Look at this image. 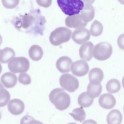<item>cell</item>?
<instances>
[{"label": "cell", "instance_id": "6da1fadb", "mask_svg": "<svg viewBox=\"0 0 124 124\" xmlns=\"http://www.w3.org/2000/svg\"><path fill=\"white\" fill-rule=\"evenodd\" d=\"M45 18L38 13H26L16 17L14 19L13 24L19 31H24L28 32H36L42 34L44 28Z\"/></svg>", "mask_w": 124, "mask_h": 124}, {"label": "cell", "instance_id": "7a4b0ae2", "mask_svg": "<svg viewBox=\"0 0 124 124\" xmlns=\"http://www.w3.org/2000/svg\"><path fill=\"white\" fill-rule=\"evenodd\" d=\"M50 101L59 110L67 109L71 103L70 95L61 88H55L49 94Z\"/></svg>", "mask_w": 124, "mask_h": 124}, {"label": "cell", "instance_id": "3957f363", "mask_svg": "<svg viewBox=\"0 0 124 124\" xmlns=\"http://www.w3.org/2000/svg\"><path fill=\"white\" fill-rule=\"evenodd\" d=\"M57 2L62 12L69 16L79 14L84 6L81 0H58Z\"/></svg>", "mask_w": 124, "mask_h": 124}, {"label": "cell", "instance_id": "277c9868", "mask_svg": "<svg viewBox=\"0 0 124 124\" xmlns=\"http://www.w3.org/2000/svg\"><path fill=\"white\" fill-rule=\"evenodd\" d=\"M72 35L71 31L67 28L61 27L53 30L49 36L50 43L55 46L68 42Z\"/></svg>", "mask_w": 124, "mask_h": 124}, {"label": "cell", "instance_id": "5b68a950", "mask_svg": "<svg viewBox=\"0 0 124 124\" xmlns=\"http://www.w3.org/2000/svg\"><path fill=\"white\" fill-rule=\"evenodd\" d=\"M112 53V47L108 43L102 42L96 45L93 50V56L98 61L108 59Z\"/></svg>", "mask_w": 124, "mask_h": 124}, {"label": "cell", "instance_id": "8992f818", "mask_svg": "<svg viewBox=\"0 0 124 124\" xmlns=\"http://www.w3.org/2000/svg\"><path fill=\"white\" fill-rule=\"evenodd\" d=\"M8 67L13 73H23L29 70L30 62L24 57H14L8 62Z\"/></svg>", "mask_w": 124, "mask_h": 124}, {"label": "cell", "instance_id": "52a82bcc", "mask_svg": "<svg viewBox=\"0 0 124 124\" xmlns=\"http://www.w3.org/2000/svg\"><path fill=\"white\" fill-rule=\"evenodd\" d=\"M59 82L64 90L70 93L74 92L79 87L78 79L70 74L62 75L60 78Z\"/></svg>", "mask_w": 124, "mask_h": 124}, {"label": "cell", "instance_id": "ba28073f", "mask_svg": "<svg viewBox=\"0 0 124 124\" xmlns=\"http://www.w3.org/2000/svg\"><path fill=\"white\" fill-rule=\"evenodd\" d=\"M89 70V66L86 61L78 60L74 62L71 66V70L74 75L82 77L86 75Z\"/></svg>", "mask_w": 124, "mask_h": 124}, {"label": "cell", "instance_id": "9c48e42d", "mask_svg": "<svg viewBox=\"0 0 124 124\" xmlns=\"http://www.w3.org/2000/svg\"><path fill=\"white\" fill-rule=\"evenodd\" d=\"M90 31L85 28H81L75 30L72 34L73 40L78 44H81L86 42L90 38Z\"/></svg>", "mask_w": 124, "mask_h": 124}, {"label": "cell", "instance_id": "30bf717a", "mask_svg": "<svg viewBox=\"0 0 124 124\" xmlns=\"http://www.w3.org/2000/svg\"><path fill=\"white\" fill-rule=\"evenodd\" d=\"M65 23L68 27L77 29L84 28L87 24L79 14L67 16L65 18Z\"/></svg>", "mask_w": 124, "mask_h": 124}, {"label": "cell", "instance_id": "8fae6325", "mask_svg": "<svg viewBox=\"0 0 124 124\" xmlns=\"http://www.w3.org/2000/svg\"><path fill=\"white\" fill-rule=\"evenodd\" d=\"M84 6L80 12V16L82 19L87 23L91 21L94 17L95 12L93 6L92 5L93 1H83Z\"/></svg>", "mask_w": 124, "mask_h": 124}, {"label": "cell", "instance_id": "7c38bea8", "mask_svg": "<svg viewBox=\"0 0 124 124\" xmlns=\"http://www.w3.org/2000/svg\"><path fill=\"white\" fill-rule=\"evenodd\" d=\"M93 44L90 41L82 44L79 49V55L80 58L85 61H90L93 57Z\"/></svg>", "mask_w": 124, "mask_h": 124}, {"label": "cell", "instance_id": "4fadbf2b", "mask_svg": "<svg viewBox=\"0 0 124 124\" xmlns=\"http://www.w3.org/2000/svg\"><path fill=\"white\" fill-rule=\"evenodd\" d=\"M24 103L19 99H13L8 104V111L14 115L21 114L24 111Z\"/></svg>", "mask_w": 124, "mask_h": 124}, {"label": "cell", "instance_id": "5bb4252c", "mask_svg": "<svg viewBox=\"0 0 124 124\" xmlns=\"http://www.w3.org/2000/svg\"><path fill=\"white\" fill-rule=\"evenodd\" d=\"M98 103L99 105L103 108L109 109L113 108L116 103L114 96L108 93L102 94L99 98Z\"/></svg>", "mask_w": 124, "mask_h": 124}, {"label": "cell", "instance_id": "9a60e30c", "mask_svg": "<svg viewBox=\"0 0 124 124\" xmlns=\"http://www.w3.org/2000/svg\"><path fill=\"white\" fill-rule=\"evenodd\" d=\"M72 63V61L70 58L63 56L57 60L56 62V66L61 73H65L70 71Z\"/></svg>", "mask_w": 124, "mask_h": 124}, {"label": "cell", "instance_id": "2e32d148", "mask_svg": "<svg viewBox=\"0 0 124 124\" xmlns=\"http://www.w3.org/2000/svg\"><path fill=\"white\" fill-rule=\"evenodd\" d=\"M16 76L11 72L4 73L0 77V81L2 85L7 88L14 87L17 83Z\"/></svg>", "mask_w": 124, "mask_h": 124}, {"label": "cell", "instance_id": "e0dca14e", "mask_svg": "<svg viewBox=\"0 0 124 124\" xmlns=\"http://www.w3.org/2000/svg\"><path fill=\"white\" fill-rule=\"evenodd\" d=\"M104 78L103 71L99 68L92 69L89 74V79L90 83L93 84H100Z\"/></svg>", "mask_w": 124, "mask_h": 124}, {"label": "cell", "instance_id": "ac0fdd59", "mask_svg": "<svg viewBox=\"0 0 124 124\" xmlns=\"http://www.w3.org/2000/svg\"><path fill=\"white\" fill-rule=\"evenodd\" d=\"M122 119V115L118 109H112L108 113L107 117L108 124H121Z\"/></svg>", "mask_w": 124, "mask_h": 124}, {"label": "cell", "instance_id": "d6986e66", "mask_svg": "<svg viewBox=\"0 0 124 124\" xmlns=\"http://www.w3.org/2000/svg\"><path fill=\"white\" fill-rule=\"evenodd\" d=\"M15 56V52L10 47H5L0 51V62L5 63L9 62Z\"/></svg>", "mask_w": 124, "mask_h": 124}, {"label": "cell", "instance_id": "ffe728a7", "mask_svg": "<svg viewBox=\"0 0 124 124\" xmlns=\"http://www.w3.org/2000/svg\"><path fill=\"white\" fill-rule=\"evenodd\" d=\"M29 55L32 60L34 61H39L43 55V49L38 45H32L29 50Z\"/></svg>", "mask_w": 124, "mask_h": 124}, {"label": "cell", "instance_id": "44dd1931", "mask_svg": "<svg viewBox=\"0 0 124 124\" xmlns=\"http://www.w3.org/2000/svg\"><path fill=\"white\" fill-rule=\"evenodd\" d=\"M102 91L101 84H93L89 83L87 87V93L93 99L99 96Z\"/></svg>", "mask_w": 124, "mask_h": 124}, {"label": "cell", "instance_id": "7402d4cb", "mask_svg": "<svg viewBox=\"0 0 124 124\" xmlns=\"http://www.w3.org/2000/svg\"><path fill=\"white\" fill-rule=\"evenodd\" d=\"M93 102V99L90 97L86 92H83L78 97V102L82 108H88L91 106Z\"/></svg>", "mask_w": 124, "mask_h": 124}, {"label": "cell", "instance_id": "603a6c76", "mask_svg": "<svg viewBox=\"0 0 124 124\" xmlns=\"http://www.w3.org/2000/svg\"><path fill=\"white\" fill-rule=\"evenodd\" d=\"M107 91L111 93H115L118 92L121 89L120 81L115 78L110 79L106 84Z\"/></svg>", "mask_w": 124, "mask_h": 124}, {"label": "cell", "instance_id": "cb8c5ba5", "mask_svg": "<svg viewBox=\"0 0 124 124\" xmlns=\"http://www.w3.org/2000/svg\"><path fill=\"white\" fill-rule=\"evenodd\" d=\"M103 30V26L102 23L98 20H95L91 26L90 32L93 36L97 37L100 36L102 34Z\"/></svg>", "mask_w": 124, "mask_h": 124}, {"label": "cell", "instance_id": "d4e9b609", "mask_svg": "<svg viewBox=\"0 0 124 124\" xmlns=\"http://www.w3.org/2000/svg\"><path fill=\"white\" fill-rule=\"evenodd\" d=\"M69 114L73 117L75 120L80 122L83 121L86 117V113L82 107L74 109Z\"/></svg>", "mask_w": 124, "mask_h": 124}, {"label": "cell", "instance_id": "484cf974", "mask_svg": "<svg viewBox=\"0 0 124 124\" xmlns=\"http://www.w3.org/2000/svg\"><path fill=\"white\" fill-rule=\"evenodd\" d=\"M10 99L9 92L4 88L0 89V107H4Z\"/></svg>", "mask_w": 124, "mask_h": 124}, {"label": "cell", "instance_id": "4316f807", "mask_svg": "<svg viewBox=\"0 0 124 124\" xmlns=\"http://www.w3.org/2000/svg\"><path fill=\"white\" fill-rule=\"evenodd\" d=\"M20 124H44L39 121L36 120L32 116L26 115L23 116L20 122Z\"/></svg>", "mask_w": 124, "mask_h": 124}, {"label": "cell", "instance_id": "83f0119b", "mask_svg": "<svg viewBox=\"0 0 124 124\" xmlns=\"http://www.w3.org/2000/svg\"><path fill=\"white\" fill-rule=\"evenodd\" d=\"M18 81L23 85H29L31 82V78L28 74L20 73L18 76Z\"/></svg>", "mask_w": 124, "mask_h": 124}, {"label": "cell", "instance_id": "f1b7e54d", "mask_svg": "<svg viewBox=\"0 0 124 124\" xmlns=\"http://www.w3.org/2000/svg\"><path fill=\"white\" fill-rule=\"evenodd\" d=\"M2 5L7 9L15 8L18 4L19 1L17 0H2Z\"/></svg>", "mask_w": 124, "mask_h": 124}, {"label": "cell", "instance_id": "f546056e", "mask_svg": "<svg viewBox=\"0 0 124 124\" xmlns=\"http://www.w3.org/2000/svg\"><path fill=\"white\" fill-rule=\"evenodd\" d=\"M36 2L41 6L47 8L50 6L52 0H37Z\"/></svg>", "mask_w": 124, "mask_h": 124}, {"label": "cell", "instance_id": "4dcf8cb0", "mask_svg": "<svg viewBox=\"0 0 124 124\" xmlns=\"http://www.w3.org/2000/svg\"><path fill=\"white\" fill-rule=\"evenodd\" d=\"M117 44L120 49L124 50V33L120 34L118 37Z\"/></svg>", "mask_w": 124, "mask_h": 124}, {"label": "cell", "instance_id": "1f68e13d", "mask_svg": "<svg viewBox=\"0 0 124 124\" xmlns=\"http://www.w3.org/2000/svg\"><path fill=\"white\" fill-rule=\"evenodd\" d=\"M82 124H97L95 121L92 119H89V120H87L84 121Z\"/></svg>", "mask_w": 124, "mask_h": 124}, {"label": "cell", "instance_id": "d6a6232c", "mask_svg": "<svg viewBox=\"0 0 124 124\" xmlns=\"http://www.w3.org/2000/svg\"><path fill=\"white\" fill-rule=\"evenodd\" d=\"M2 43V36L0 34V46L1 45Z\"/></svg>", "mask_w": 124, "mask_h": 124}, {"label": "cell", "instance_id": "836d02e7", "mask_svg": "<svg viewBox=\"0 0 124 124\" xmlns=\"http://www.w3.org/2000/svg\"><path fill=\"white\" fill-rule=\"evenodd\" d=\"M122 85H123V88H124V77L123 78V79H122Z\"/></svg>", "mask_w": 124, "mask_h": 124}, {"label": "cell", "instance_id": "e575fe53", "mask_svg": "<svg viewBox=\"0 0 124 124\" xmlns=\"http://www.w3.org/2000/svg\"><path fill=\"white\" fill-rule=\"evenodd\" d=\"M1 71H2V66H1V64L0 63V74L1 72Z\"/></svg>", "mask_w": 124, "mask_h": 124}, {"label": "cell", "instance_id": "d590c367", "mask_svg": "<svg viewBox=\"0 0 124 124\" xmlns=\"http://www.w3.org/2000/svg\"><path fill=\"white\" fill-rule=\"evenodd\" d=\"M3 88V86L1 84V83L0 82V89H1V88Z\"/></svg>", "mask_w": 124, "mask_h": 124}, {"label": "cell", "instance_id": "8d00e7d4", "mask_svg": "<svg viewBox=\"0 0 124 124\" xmlns=\"http://www.w3.org/2000/svg\"><path fill=\"white\" fill-rule=\"evenodd\" d=\"M68 124H76L75 123H68Z\"/></svg>", "mask_w": 124, "mask_h": 124}, {"label": "cell", "instance_id": "74e56055", "mask_svg": "<svg viewBox=\"0 0 124 124\" xmlns=\"http://www.w3.org/2000/svg\"><path fill=\"white\" fill-rule=\"evenodd\" d=\"M1 118V112L0 111V120Z\"/></svg>", "mask_w": 124, "mask_h": 124}, {"label": "cell", "instance_id": "f35d334b", "mask_svg": "<svg viewBox=\"0 0 124 124\" xmlns=\"http://www.w3.org/2000/svg\"></svg>", "mask_w": 124, "mask_h": 124}, {"label": "cell", "instance_id": "ab89813d", "mask_svg": "<svg viewBox=\"0 0 124 124\" xmlns=\"http://www.w3.org/2000/svg\"><path fill=\"white\" fill-rule=\"evenodd\" d=\"M0 50H1V49H0Z\"/></svg>", "mask_w": 124, "mask_h": 124}]
</instances>
